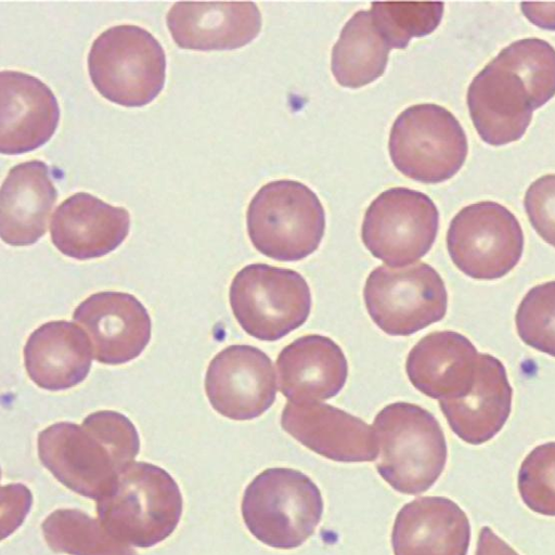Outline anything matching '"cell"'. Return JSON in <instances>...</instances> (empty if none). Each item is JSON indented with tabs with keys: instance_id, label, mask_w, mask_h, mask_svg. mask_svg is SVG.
Instances as JSON below:
<instances>
[{
	"instance_id": "cell-26",
	"label": "cell",
	"mask_w": 555,
	"mask_h": 555,
	"mask_svg": "<svg viewBox=\"0 0 555 555\" xmlns=\"http://www.w3.org/2000/svg\"><path fill=\"white\" fill-rule=\"evenodd\" d=\"M49 547L69 555H138L130 545L114 538L101 524L75 508L52 512L41 524Z\"/></svg>"
},
{
	"instance_id": "cell-23",
	"label": "cell",
	"mask_w": 555,
	"mask_h": 555,
	"mask_svg": "<svg viewBox=\"0 0 555 555\" xmlns=\"http://www.w3.org/2000/svg\"><path fill=\"white\" fill-rule=\"evenodd\" d=\"M57 190L41 160L10 169L0 191V235L12 246H28L46 234Z\"/></svg>"
},
{
	"instance_id": "cell-11",
	"label": "cell",
	"mask_w": 555,
	"mask_h": 555,
	"mask_svg": "<svg viewBox=\"0 0 555 555\" xmlns=\"http://www.w3.org/2000/svg\"><path fill=\"white\" fill-rule=\"evenodd\" d=\"M438 227L435 203L422 192L398 186L384 191L370 204L361 237L375 258L400 268L429 251Z\"/></svg>"
},
{
	"instance_id": "cell-16",
	"label": "cell",
	"mask_w": 555,
	"mask_h": 555,
	"mask_svg": "<svg viewBox=\"0 0 555 555\" xmlns=\"http://www.w3.org/2000/svg\"><path fill=\"white\" fill-rule=\"evenodd\" d=\"M0 152L17 155L47 143L60 121L52 90L39 78L16 70L0 74Z\"/></svg>"
},
{
	"instance_id": "cell-10",
	"label": "cell",
	"mask_w": 555,
	"mask_h": 555,
	"mask_svg": "<svg viewBox=\"0 0 555 555\" xmlns=\"http://www.w3.org/2000/svg\"><path fill=\"white\" fill-rule=\"evenodd\" d=\"M447 248L455 267L476 280H495L518 263L524 234L517 218L494 202L462 208L451 220Z\"/></svg>"
},
{
	"instance_id": "cell-6",
	"label": "cell",
	"mask_w": 555,
	"mask_h": 555,
	"mask_svg": "<svg viewBox=\"0 0 555 555\" xmlns=\"http://www.w3.org/2000/svg\"><path fill=\"white\" fill-rule=\"evenodd\" d=\"M254 247L279 261H297L317 250L325 212L317 194L294 180L271 181L251 198L246 214Z\"/></svg>"
},
{
	"instance_id": "cell-13",
	"label": "cell",
	"mask_w": 555,
	"mask_h": 555,
	"mask_svg": "<svg viewBox=\"0 0 555 555\" xmlns=\"http://www.w3.org/2000/svg\"><path fill=\"white\" fill-rule=\"evenodd\" d=\"M73 319L87 332L100 363H127L139 357L151 339L152 322L146 309L127 293L92 294L78 305Z\"/></svg>"
},
{
	"instance_id": "cell-19",
	"label": "cell",
	"mask_w": 555,
	"mask_h": 555,
	"mask_svg": "<svg viewBox=\"0 0 555 555\" xmlns=\"http://www.w3.org/2000/svg\"><path fill=\"white\" fill-rule=\"evenodd\" d=\"M470 525L444 496H423L400 508L391 532L393 555H466Z\"/></svg>"
},
{
	"instance_id": "cell-3",
	"label": "cell",
	"mask_w": 555,
	"mask_h": 555,
	"mask_svg": "<svg viewBox=\"0 0 555 555\" xmlns=\"http://www.w3.org/2000/svg\"><path fill=\"white\" fill-rule=\"evenodd\" d=\"M99 520L117 540L151 547L168 538L182 514V496L173 478L159 466L133 462L96 501Z\"/></svg>"
},
{
	"instance_id": "cell-31",
	"label": "cell",
	"mask_w": 555,
	"mask_h": 555,
	"mask_svg": "<svg viewBox=\"0 0 555 555\" xmlns=\"http://www.w3.org/2000/svg\"><path fill=\"white\" fill-rule=\"evenodd\" d=\"M524 206L537 233L555 247V175H545L528 188Z\"/></svg>"
},
{
	"instance_id": "cell-9",
	"label": "cell",
	"mask_w": 555,
	"mask_h": 555,
	"mask_svg": "<svg viewBox=\"0 0 555 555\" xmlns=\"http://www.w3.org/2000/svg\"><path fill=\"white\" fill-rule=\"evenodd\" d=\"M373 322L391 336H409L443 319L448 294L439 273L429 264L379 266L363 289Z\"/></svg>"
},
{
	"instance_id": "cell-14",
	"label": "cell",
	"mask_w": 555,
	"mask_h": 555,
	"mask_svg": "<svg viewBox=\"0 0 555 555\" xmlns=\"http://www.w3.org/2000/svg\"><path fill=\"white\" fill-rule=\"evenodd\" d=\"M282 428L311 451L336 462H371L378 455L373 427L325 403L288 401Z\"/></svg>"
},
{
	"instance_id": "cell-30",
	"label": "cell",
	"mask_w": 555,
	"mask_h": 555,
	"mask_svg": "<svg viewBox=\"0 0 555 555\" xmlns=\"http://www.w3.org/2000/svg\"><path fill=\"white\" fill-rule=\"evenodd\" d=\"M518 490L531 511L555 516V442L538 446L525 457Z\"/></svg>"
},
{
	"instance_id": "cell-4",
	"label": "cell",
	"mask_w": 555,
	"mask_h": 555,
	"mask_svg": "<svg viewBox=\"0 0 555 555\" xmlns=\"http://www.w3.org/2000/svg\"><path fill=\"white\" fill-rule=\"evenodd\" d=\"M242 517L248 531L263 544L291 550L302 545L319 525L323 499L306 474L271 467L245 488Z\"/></svg>"
},
{
	"instance_id": "cell-8",
	"label": "cell",
	"mask_w": 555,
	"mask_h": 555,
	"mask_svg": "<svg viewBox=\"0 0 555 555\" xmlns=\"http://www.w3.org/2000/svg\"><path fill=\"white\" fill-rule=\"evenodd\" d=\"M388 149L392 164L404 176L439 183L461 169L468 144L463 127L450 111L423 103L408 107L396 118Z\"/></svg>"
},
{
	"instance_id": "cell-32",
	"label": "cell",
	"mask_w": 555,
	"mask_h": 555,
	"mask_svg": "<svg viewBox=\"0 0 555 555\" xmlns=\"http://www.w3.org/2000/svg\"><path fill=\"white\" fill-rule=\"evenodd\" d=\"M2 539L24 520L31 505V493L22 483L2 487Z\"/></svg>"
},
{
	"instance_id": "cell-25",
	"label": "cell",
	"mask_w": 555,
	"mask_h": 555,
	"mask_svg": "<svg viewBox=\"0 0 555 555\" xmlns=\"http://www.w3.org/2000/svg\"><path fill=\"white\" fill-rule=\"evenodd\" d=\"M389 51L370 11H358L345 24L332 49V73L343 87H363L384 74Z\"/></svg>"
},
{
	"instance_id": "cell-28",
	"label": "cell",
	"mask_w": 555,
	"mask_h": 555,
	"mask_svg": "<svg viewBox=\"0 0 555 555\" xmlns=\"http://www.w3.org/2000/svg\"><path fill=\"white\" fill-rule=\"evenodd\" d=\"M442 2H373V22L390 49H404L414 37L431 34L440 24Z\"/></svg>"
},
{
	"instance_id": "cell-27",
	"label": "cell",
	"mask_w": 555,
	"mask_h": 555,
	"mask_svg": "<svg viewBox=\"0 0 555 555\" xmlns=\"http://www.w3.org/2000/svg\"><path fill=\"white\" fill-rule=\"evenodd\" d=\"M494 59L521 79L534 109L555 95V49L545 40H517Z\"/></svg>"
},
{
	"instance_id": "cell-15",
	"label": "cell",
	"mask_w": 555,
	"mask_h": 555,
	"mask_svg": "<svg viewBox=\"0 0 555 555\" xmlns=\"http://www.w3.org/2000/svg\"><path fill=\"white\" fill-rule=\"evenodd\" d=\"M467 106L481 140L494 146L521 139L534 109L521 79L495 59L470 82Z\"/></svg>"
},
{
	"instance_id": "cell-7",
	"label": "cell",
	"mask_w": 555,
	"mask_h": 555,
	"mask_svg": "<svg viewBox=\"0 0 555 555\" xmlns=\"http://www.w3.org/2000/svg\"><path fill=\"white\" fill-rule=\"evenodd\" d=\"M232 312L250 336L274 341L301 326L311 310V293L292 269L251 263L241 269L229 292Z\"/></svg>"
},
{
	"instance_id": "cell-33",
	"label": "cell",
	"mask_w": 555,
	"mask_h": 555,
	"mask_svg": "<svg viewBox=\"0 0 555 555\" xmlns=\"http://www.w3.org/2000/svg\"><path fill=\"white\" fill-rule=\"evenodd\" d=\"M476 555H518L489 527H482L478 538Z\"/></svg>"
},
{
	"instance_id": "cell-20",
	"label": "cell",
	"mask_w": 555,
	"mask_h": 555,
	"mask_svg": "<svg viewBox=\"0 0 555 555\" xmlns=\"http://www.w3.org/2000/svg\"><path fill=\"white\" fill-rule=\"evenodd\" d=\"M479 353L464 335L453 331L433 332L409 352L405 371L411 384L433 399L451 400L472 388Z\"/></svg>"
},
{
	"instance_id": "cell-1",
	"label": "cell",
	"mask_w": 555,
	"mask_h": 555,
	"mask_svg": "<svg viewBox=\"0 0 555 555\" xmlns=\"http://www.w3.org/2000/svg\"><path fill=\"white\" fill-rule=\"evenodd\" d=\"M140 440L134 425L116 411H96L81 425L55 423L38 435L42 465L66 488L99 500L135 459Z\"/></svg>"
},
{
	"instance_id": "cell-29",
	"label": "cell",
	"mask_w": 555,
	"mask_h": 555,
	"mask_svg": "<svg viewBox=\"0 0 555 555\" xmlns=\"http://www.w3.org/2000/svg\"><path fill=\"white\" fill-rule=\"evenodd\" d=\"M515 323L526 345L555 357V281L527 292L517 308Z\"/></svg>"
},
{
	"instance_id": "cell-22",
	"label": "cell",
	"mask_w": 555,
	"mask_h": 555,
	"mask_svg": "<svg viewBox=\"0 0 555 555\" xmlns=\"http://www.w3.org/2000/svg\"><path fill=\"white\" fill-rule=\"evenodd\" d=\"M513 390L503 363L495 357L479 353L475 380L463 397L439 401L452 431L469 444L492 439L506 423Z\"/></svg>"
},
{
	"instance_id": "cell-17",
	"label": "cell",
	"mask_w": 555,
	"mask_h": 555,
	"mask_svg": "<svg viewBox=\"0 0 555 555\" xmlns=\"http://www.w3.org/2000/svg\"><path fill=\"white\" fill-rule=\"evenodd\" d=\"M166 23L181 49L233 50L258 36L261 14L254 2H176Z\"/></svg>"
},
{
	"instance_id": "cell-18",
	"label": "cell",
	"mask_w": 555,
	"mask_h": 555,
	"mask_svg": "<svg viewBox=\"0 0 555 555\" xmlns=\"http://www.w3.org/2000/svg\"><path fill=\"white\" fill-rule=\"evenodd\" d=\"M130 215L99 197L78 192L55 209L50 233L53 245L78 260L99 258L116 249L127 237Z\"/></svg>"
},
{
	"instance_id": "cell-2",
	"label": "cell",
	"mask_w": 555,
	"mask_h": 555,
	"mask_svg": "<svg viewBox=\"0 0 555 555\" xmlns=\"http://www.w3.org/2000/svg\"><path fill=\"white\" fill-rule=\"evenodd\" d=\"M372 427L378 447L376 469L392 489L420 494L437 481L448 450L442 428L430 412L393 402L376 414Z\"/></svg>"
},
{
	"instance_id": "cell-21",
	"label": "cell",
	"mask_w": 555,
	"mask_h": 555,
	"mask_svg": "<svg viewBox=\"0 0 555 555\" xmlns=\"http://www.w3.org/2000/svg\"><path fill=\"white\" fill-rule=\"evenodd\" d=\"M280 391L294 403L336 396L348 376L341 348L331 338L305 335L282 349L276 359Z\"/></svg>"
},
{
	"instance_id": "cell-5",
	"label": "cell",
	"mask_w": 555,
	"mask_h": 555,
	"mask_svg": "<svg viewBox=\"0 0 555 555\" xmlns=\"http://www.w3.org/2000/svg\"><path fill=\"white\" fill-rule=\"evenodd\" d=\"M88 72L98 92L126 107L151 103L163 90L166 54L159 41L137 25H115L101 33L88 54Z\"/></svg>"
},
{
	"instance_id": "cell-34",
	"label": "cell",
	"mask_w": 555,
	"mask_h": 555,
	"mask_svg": "<svg viewBox=\"0 0 555 555\" xmlns=\"http://www.w3.org/2000/svg\"><path fill=\"white\" fill-rule=\"evenodd\" d=\"M524 14L541 28L555 29V3H521Z\"/></svg>"
},
{
	"instance_id": "cell-24",
	"label": "cell",
	"mask_w": 555,
	"mask_h": 555,
	"mask_svg": "<svg viewBox=\"0 0 555 555\" xmlns=\"http://www.w3.org/2000/svg\"><path fill=\"white\" fill-rule=\"evenodd\" d=\"M91 352V341L81 327L64 320L51 321L29 335L24 347V364L38 387L64 390L87 377Z\"/></svg>"
},
{
	"instance_id": "cell-12",
	"label": "cell",
	"mask_w": 555,
	"mask_h": 555,
	"mask_svg": "<svg viewBox=\"0 0 555 555\" xmlns=\"http://www.w3.org/2000/svg\"><path fill=\"white\" fill-rule=\"evenodd\" d=\"M205 390L211 406L222 416L234 421L256 418L275 401L272 361L254 346H229L210 361Z\"/></svg>"
}]
</instances>
